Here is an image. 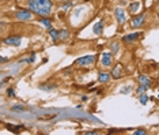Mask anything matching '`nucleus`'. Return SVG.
<instances>
[{
	"label": "nucleus",
	"instance_id": "f257e3e1",
	"mask_svg": "<svg viewBox=\"0 0 159 135\" xmlns=\"http://www.w3.org/2000/svg\"><path fill=\"white\" fill-rule=\"evenodd\" d=\"M29 10L39 17H48L52 12V2L50 0H27Z\"/></svg>",
	"mask_w": 159,
	"mask_h": 135
},
{
	"label": "nucleus",
	"instance_id": "f03ea898",
	"mask_svg": "<svg viewBox=\"0 0 159 135\" xmlns=\"http://www.w3.org/2000/svg\"><path fill=\"white\" fill-rule=\"evenodd\" d=\"M95 60H97L95 55H87V56L79 57V59L75 61V64L79 65V67H87V65H91L95 63Z\"/></svg>",
	"mask_w": 159,
	"mask_h": 135
},
{
	"label": "nucleus",
	"instance_id": "7ed1b4c3",
	"mask_svg": "<svg viewBox=\"0 0 159 135\" xmlns=\"http://www.w3.org/2000/svg\"><path fill=\"white\" fill-rule=\"evenodd\" d=\"M15 18L18 21H30L33 18V12L30 10H19L16 11Z\"/></svg>",
	"mask_w": 159,
	"mask_h": 135
},
{
	"label": "nucleus",
	"instance_id": "20e7f679",
	"mask_svg": "<svg viewBox=\"0 0 159 135\" xmlns=\"http://www.w3.org/2000/svg\"><path fill=\"white\" fill-rule=\"evenodd\" d=\"M20 41H22V38H20L19 36H10V37L3 38V42L8 46H19Z\"/></svg>",
	"mask_w": 159,
	"mask_h": 135
},
{
	"label": "nucleus",
	"instance_id": "39448f33",
	"mask_svg": "<svg viewBox=\"0 0 159 135\" xmlns=\"http://www.w3.org/2000/svg\"><path fill=\"white\" fill-rule=\"evenodd\" d=\"M113 64V57H111V53L110 52H103L101 55V65L102 67H110Z\"/></svg>",
	"mask_w": 159,
	"mask_h": 135
},
{
	"label": "nucleus",
	"instance_id": "423d86ee",
	"mask_svg": "<svg viewBox=\"0 0 159 135\" xmlns=\"http://www.w3.org/2000/svg\"><path fill=\"white\" fill-rule=\"evenodd\" d=\"M140 37H142V33H140V31H136V33H131V34L124 36V37L121 38V41L125 42V44H132V42H136Z\"/></svg>",
	"mask_w": 159,
	"mask_h": 135
},
{
	"label": "nucleus",
	"instance_id": "0eeeda50",
	"mask_svg": "<svg viewBox=\"0 0 159 135\" xmlns=\"http://www.w3.org/2000/svg\"><path fill=\"white\" fill-rule=\"evenodd\" d=\"M122 71H124V67H122V64L121 63H117L113 67V70H111L110 76H111V78H114V79H120L121 76H122Z\"/></svg>",
	"mask_w": 159,
	"mask_h": 135
},
{
	"label": "nucleus",
	"instance_id": "6e6552de",
	"mask_svg": "<svg viewBox=\"0 0 159 135\" xmlns=\"http://www.w3.org/2000/svg\"><path fill=\"white\" fill-rule=\"evenodd\" d=\"M146 19H147V17L144 15V14L136 15V17L132 19V26H133V27H142L143 25L146 23Z\"/></svg>",
	"mask_w": 159,
	"mask_h": 135
},
{
	"label": "nucleus",
	"instance_id": "1a4fd4ad",
	"mask_svg": "<svg viewBox=\"0 0 159 135\" xmlns=\"http://www.w3.org/2000/svg\"><path fill=\"white\" fill-rule=\"evenodd\" d=\"M114 15H116V19H117L118 22V25H124L125 22H126V17H125V12H124V10L122 8H116L114 11Z\"/></svg>",
	"mask_w": 159,
	"mask_h": 135
},
{
	"label": "nucleus",
	"instance_id": "9d476101",
	"mask_svg": "<svg viewBox=\"0 0 159 135\" xmlns=\"http://www.w3.org/2000/svg\"><path fill=\"white\" fill-rule=\"evenodd\" d=\"M103 26H105V23H103V21H102V19H101L99 22H97V23L93 26L94 34H97V36L102 34V33H103Z\"/></svg>",
	"mask_w": 159,
	"mask_h": 135
},
{
	"label": "nucleus",
	"instance_id": "9b49d317",
	"mask_svg": "<svg viewBox=\"0 0 159 135\" xmlns=\"http://www.w3.org/2000/svg\"><path fill=\"white\" fill-rule=\"evenodd\" d=\"M38 87L39 90H44V92H52V90L57 89V85L56 83H41Z\"/></svg>",
	"mask_w": 159,
	"mask_h": 135
},
{
	"label": "nucleus",
	"instance_id": "f8f14e48",
	"mask_svg": "<svg viewBox=\"0 0 159 135\" xmlns=\"http://www.w3.org/2000/svg\"><path fill=\"white\" fill-rule=\"evenodd\" d=\"M142 8V3L140 2H132L131 4H129V12L131 14H137Z\"/></svg>",
	"mask_w": 159,
	"mask_h": 135
},
{
	"label": "nucleus",
	"instance_id": "ddd939ff",
	"mask_svg": "<svg viewBox=\"0 0 159 135\" xmlns=\"http://www.w3.org/2000/svg\"><path fill=\"white\" fill-rule=\"evenodd\" d=\"M139 82L142 83V85L147 86L148 89L151 87V79L148 78V76H146V75H140V76H139Z\"/></svg>",
	"mask_w": 159,
	"mask_h": 135
},
{
	"label": "nucleus",
	"instance_id": "4468645a",
	"mask_svg": "<svg viewBox=\"0 0 159 135\" xmlns=\"http://www.w3.org/2000/svg\"><path fill=\"white\" fill-rule=\"evenodd\" d=\"M110 79V74H107V72H99V76H98V81L101 83H106L109 82Z\"/></svg>",
	"mask_w": 159,
	"mask_h": 135
},
{
	"label": "nucleus",
	"instance_id": "2eb2a0df",
	"mask_svg": "<svg viewBox=\"0 0 159 135\" xmlns=\"http://www.w3.org/2000/svg\"><path fill=\"white\" fill-rule=\"evenodd\" d=\"M6 127H7V130L12 131V133H20L25 128L23 126H12V124H6Z\"/></svg>",
	"mask_w": 159,
	"mask_h": 135
},
{
	"label": "nucleus",
	"instance_id": "dca6fc26",
	"mask_svg": "<svg viewBox=\"0 0 159 135\" xmlns=\"http://www.w3.org/2000/svg\"><path fill=\"white\" fill-rule=\"evenodd\" d=\"M49 36L52 37V41H53V42L59 41V36H57V30H56V29H53L52 26L49 27Z\"/></svg>",
	"mask_w": 159,
	"mask_h": 135
},
{
	"label": "nucleus",
	"instance_id": "f3484780",
	"mask_svg": "<svg viewBox=\"0 0 159 135\" xmlns=\"http://www.w3.org/2000/svg\"><path fill=\"white\" fill-rule=\"evenodd\" d=\"M39 22H41V23L44 25L45 27H48V29L52 26V19H49L48 17H41V18H39Z\"/></svg>",
	"mask_w": 159,
	"mask_h": 135
},
{
	"label": "nucleus",
	"instance_id": "a211bd4d",
	"mask_svg": "<svg viewBox=\"0 0 159 135\" xmlns=\"http://www.w3.org/2000/svg\"><path fill=\"white\" fill-rule=\"evenodd\" d=\"M57 36H59V40H67L70 37V33L64 29V30H57Z\"/></svg>",
	"mask_w": 159,
	"mask_h": 135
},
{
	"label": "nucleus",
	"instance_id": "6ab92c4d",
	"mask_svg": "<svg viewBox=\"0 0 159 135\" xmlns=\"http://www.w3.org/2000/svg\"><path fill=\"white\" fill-rule=\"evenodd\" d=\"M110 49H111V52L110 53H117L118 51H120V44H118L117 41H113V42H110Z\"/></svg>",
	"mask_w": 159,
	"mask_h": 135
},
{
	"label": "nucleus",
	"instance_id": "aec40b11",
	"mask_svg": "<svg viewBox=\"0 0 159 135\" xmlns=\"http://www.w3.org/2000/svg\"><path fill=\"white\" fill-rule=\"evenodd\" d=\"M139 100H140V104L146 105V104L148 103V100H150V97H148V96H147V94H144V93H142V94H140V97H139Z\"/></svg>",
	"mask_w": 159,
	"mask_h": 135
},
{
	"label": "nucleus",
	"instance_id": "412c9836",
	"mask_svg": "<svg viewBox=\"0 0 159 135\" xmlns=\"http://www.w3.org/2000/svg\"><path fill=\"white\" fill-rule=\"evenodd\" d=\"M34 60H35V53H31V56L29 57V59H23V60H20V63H34Z\"/></svg>",
	"mask_w": 159,
	"mask_h": 135
},
{
	"label": "nucleus",
	"instance_id": "4be33fe9",
	"mask_svg": "<svg viewBox=\"0 0 159 135\" xmlns=\"http://www.w3.org/2000/svg\"><path fill=\"white\" fill-rule=\"evenodd\" d=\"M55 118H56V113H53V115H44V116H39L38 120H52Z\"/></svg>",
	"mask_w": 159,
	"mask_h": 135
},
{
	"label": "nucleus",
	"instance_id": "5701e85b",
	"mask_svg": "<svg viewBox=\"0 0 159 135\" xmlns=\"http://www.w3.org/2000/svg\"><path fill=\"white\" fill-rule=\"evenodd\" d=\"M148 89L147 86H144V85H142V83H140L139 86H137V89H136V92H137V94H142V93H144L146 92V90Z\"/></svg>",
	"mask_w": 159,
	"mask_h": 135
},
{
	"label": "nucleus",
	"instance_id": "b1692460",
	"mask_svg": "<svg viewBox=\"0 0 159 135\" xmlns=\"http://www.w3.org/2000/svg\"><path fill=\"white\" fill-rule=\"evenodd\" d=\"M12 111L14 112H23L25 111V107H23V105H14Z\"/></svg>",
	"mask_w": 159,
	"mask_h": 135
},
{
	"label": "nucleus",
	"instance_id": "393cba45",
	"mask_svg": "<svg viewBox=\"0 0 159 135\" xmlns=\"http://www.w3.org/2000/svg\"><path fill=\"white\" fill-rule=\"evenodd\" d=\"M132 92V87L128 86V87H124V89H121V93L122 94H126V93H131Z\"/></svg>",
	"mask_w": 159,
	"mask_h": 135
},
{
	"label": "nucleus",
	"instance_id": "a878e982",
	"mask_svg": "<svg viewBox=\"0 0 159 135\" xmlns=\"http://www.w3.org/2000/svg\"><path fill=\"white\" fill-rule=\"evenodd\" d=\"M7 96H10V97H15V92H14L12 89H7Z\"/></svg>",
	"mask_w": 159,
	"mask_h": 135
},
{
	"label": "nucleus",
	"instance_id": "bb28decb",
	"mask_svg": "<svg viewBox=\"0 0 159 135\" xmlns=\"http://www.w3.org/2000/svg\"><path fill=\"white\" fill-rule=\"evenodd\" d=\"M71 7H72V4H71V3H67V4H64L63 7H61V10H64V11H67L68 8H71Z\"/></svg>",
	"mask_w": 159,
	"mask_h": 135
},
{
	"label": "nucleus",
	"instance_id": "cd10ccee",
	"mask_svg": "<svg viewBox=\"0 0 159 135\" xmlns=\"http://www.w3.org/2000/svg\"><path fill=\"white\" fill-rule=\"evenodd\" d=\"M147 133L144 130H137V131H135V135H146Z\"/></svg>",
	"mask_w": 159,
	"mask_h": 135
},
{
	"label": "nucleus",
	"instance_id": "c85d7f7f",
	"mask_svg": "<svg viewBox=\"0 0 159 135\" xmlns=\"http://www.w3.org/2000/svg\"><path fill=\"white\" fill-rule=\"evenodd\" d=\"M86 135H98V131H86Z\"/></svg>",
	"mask_w": 159,
	"mask_h": 135
},
{
	"label": "nucleus",
	"instance_id": "c756f323",
	"mask_svg": "<svg viewBox=\"0 0 159 135\" xmlns=\"http://www.w3.org/2000/svg\"><path fill=\"white\" fill-rule=\"evenodd\" d=\"M8 61V57H3V56H0V64L2 63H7Z\"/></svg>",
	"mask_w": 159,
	"mask_h": 135
},
{
	"label": "nucleus",
	"instance_id": "7c9ffc66",
	"mask_svg": "<svg viewBox=\"0 0 159 135\" xmlns=\"http://www.w3.org/2000/svg\"><path fill=\"white\" fill-rule=\"evenodd\" d=\"M3 27H4V23H3V22H0V33L3 31Z\"/></svg>",
	"mask_w": 159,
	"mask_h": 135
},
{
	"label": "nucleus",
	"instance_id": "2f4dec72",
	"mask_svg": "<svg viewBox=\"0 0 159 135\" xmlns=\"http://www.w3.org/2000/svg\"><path fill=\"white\" fill-rule=\"evenodd\" d=\"M87 100H89L87 96H83V97H82V101H87Z\"/></svg>",
	"mask_w": 159,
	"mask_h": 135
},
{
	"label": "nucleus",
	"instance_id": "473e14b6",
	"mask_svg": "<svg viewBox=\"0 0 159 135\" xmlns=\"http://www.w3.org/2000/svg\"><path fill=\"white\" fill-rule=\"evenodd\" d=\"M63 2H68V0H63Z\"/></svg>",
	"mask_w": 159,
	"mask_h": 135
},
{
	"label": "nucleus",
	"instance_id": "72a5a7b5",
	"mask_svg": "<svg viewBox=\"0 0 159 135\" xmlns=\"http://www.w3.org/2000/svg\"><path fill=\"white\" fill-rule=\"evenodd\" d=\"M143 2H147V0H143Z\"/></svg>",
	"mask_w": 159,
	"mask_h": 135
}]
</instances>
